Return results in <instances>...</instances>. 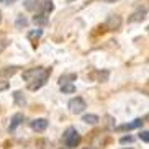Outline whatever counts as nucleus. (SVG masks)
Wrapping results in <instances>:
<instances>
[{"label":"nucleus","mask_w":149,"mask_h":149,"mask_svg":"<svg viewBox=\"0 0 149 149\" xmlns=\"http://www.w3.org/2000/svg\"><path fill=\"white\" fill-rule=\"evenodd\" d=\"M0 2H2L3 5H12V3H15L17 0H0Z\"/></svg>","instance_id":"22"},{"label":"nucleus","mask_w":149,"mask_h":149,"mask_svg":"<svg viewBox=\"0 0 149 149\" xmlns=\"http://www.w3.org/2000/svg\"><path fill=\"white\" fill-rule=\"evenodd\" d=\"M17 26H18V28L26 26V18H25V17H18V18H17Z\"/></svg>","instance_id":"16"},{"label":"nucleus","mask_w":149,"mask_h":149,"mask_svg":"<svg viewBox=\"0 0 149 149\" xmlns=\"http://www.w3.org/2000/svg\"><path fill=\"white\" fill-rule=\"evenodd\" d=\"M31 128L35 130V131H44L46 128H48V120H44V118H38V120H33L31 121Z\"/></svg>","instance_id":"7"},{"label":"nucleus","mask_w":149,"mask_h":149,"mask_svg":"<svg viewBox=\"0 0 149 149\" xmlns=\"http://www.w3.org/2000/svg\"><path fill=\"white\" fill-rule=\"evenodd\" d=\"M75 79H77V75H75V74H67V75H62L61 79H59V84H61V85H62V84H69L70 80L74 82Z\"/></svg>","instance_id":"12"},{"label":"nucleus","mask_w":149,"mask_h":149,"mask_svg":"<svg viewBox=\"0 0 149 149\" xmlns=\"http://www.w3.org/2000/svg\"><path fill=\"white\" fill-rule=\"evenodd\" d=\"M67 2H72V0H67Z\"/></svg>","instance_id":"25"},{"label":"nucleus","mask_w":149,"mask_h":149,"mask_svg":"<svg viewBox=\"0 0 149 149\" xmlns=\"http://www.w3.org/2000/svg\"><path fill=\"white\" fill-rule=\"evenodd\" d=\"M33 23L38 25V26H44V25H48V23H49L48 13H36L35 17H33Z\"/></svg>","instance_id":"8"},{"label":"nucleus","mask_w":149,"mask_h":149,"mask_svg":"<svg viewBox=\"0 0 149 149\" xmlns=\"http://www.w3.org/2000/svg\"><path fill=\"white\" fill-rule=\"evenodd\" d=\"M139 139L144 141V143H149V131H141L139 133Z\"/></svg>","instance_id":"17"},{"label":"nucleus","mask_w":149,"mask_h":149,"mask_svg":"<svg viewBox=\"0 0 149 149\" xmlns=\"http://www.w3.org/2000/svg\"><path fill=\"white\" fill-rule=\"evenodd\" d=\"M35 7L40 13H48V15L54 10L53 0H35Z\"/></svg>","instance_id":"4"},{"label":"nucleus","mask_w":149,"mask_h":149,"mask_svg":"<svg viewBox=\"0 0 149 149\" xmlns=\"http://www.w3.org/2000/svg\"><path fill=\"white\" fill-rule=\"evenodd\" d=\"M146 12H148L146 8H143V10H138V12H134V13L131 15V18H130V22H141V20H144V17H146Z\"/></svg>","instance_id":"10"},{"label":"nucleus","mask_w":149,"mask_h":149,"mask_svg":"<svg viewBox=\"0 0 149 149\" xmlns=\"http://www.w3.org/2000/svg\"><path fill=\"white\" fill-rule=\"evenodd\" d=\"M120 25H121V18L118 17V15H113V17L108 18V22H107V26L110 28V30H118Z\"/></svg>","instance_id":"9"},{"label":"nucleus","mask_w":149,"mask_h":149,"mask_svg":"<svg viewBox=\"0 0 149 149\" xmlns=\"http://www.w3.org/2000/svg\"><path fill=\"white\" fill-rule=\"evenodd\" d=\"M139 126H143V120L141 118H136V120H133V121H130V123H125V125H121V126H118V130L120 131H125V130H136V128H139Z\"/></svg>","instance_id":"6"},{"label":"nucleus","mask_w":149,"mask_h":149,"mask_svg":"<svg viewBox=\"0 0 149 149\" xmlns=\"http://www.w3.org/2000/svg\"><path fill=\"white\" fill-rule=\"evenodd\" d=\"M41 35H43V31L41 30H33V31L28 33V40H38Z\"/></svg>","instance_id":"15"},{"label":"nucleus","mask_w":149,"mask_h":149,"mask_svg":"<svg viewBox=\"0 0 149 149\" xmlns=\"http://www.w3.org/2000/svg\"><path fill=\"white\" fill-rule=\"evenodd\" d=\"M17 69H18V67H10V70H3V74H7V75H13Z\"/></svg>","instance_id":"21"},{"label":"nucleus","mask_w":149,"mask_h":149,"mask_svg":"<svg viewBox=\"0 0 149 149\" xmlns=\"http://www.w3.org/2000/svg\"><path fill=\"white\" fill-rule=\"evenodd\" d=\"M105 2H108V3H115V2H118V0H105Z\"/></svg>","instance_id":"23"},{"label":"nucleus","mask_w":149,"mask_h":149,"mask_svg":"<svg viewBox=\"0 0 149 149\" xmlns=\"http://www.w3.org/2000/svg\"><path fill=\"white\" fill-rule=\"evenodd\" d=\"M51 75V69L46 67H33L23 72V80L26 82V87L30 90H38L46 84V80Z\"/></svg>","instance_id":"1"},{"label":"nucleus","mask_w":149,"mask_h":149,"mask_svg":"<svg viewBox=\"0 0 149 149\" xmlns=\"http://www.w3.org/2000/svg\"><path fill=\"white\" fill-rule=\"evenodd\" d=\"M85 108H87V103H85V100H84V98H80V97H75V98H72V100L69 102L70 113L79 115V113H82Z\"/></svg>","instance_id":"3"},{"label":"nucleus","mask_w":149,"mask_h":149,"mask_svg":"<svg viewBox=\"0 0 149 149\" xmlns=\"http://www.w3.org/2000/svg\"><path fill=\"white\" fill-rule=\"evenodd\" d=\"M0 20H2V13H0Z\"/></svg>","instance_id":"24"},{"label":"nucleus","mask_w":149,"mask_h":149,"mask_svg":"<svg viewBox=\"0 0 149 149\" xmlns=\"http://www.w3.org/2000/svg\"><path fill=\"white\" fill-rule=\"evenodd\" d=\"M13 98H15V102H17V105H20V107H23L26 103V100H25V97L22 95V92H15Z\"/></svg>","instance_id":"14"},{"label":"nucleus","mask_w":149,"mask_h":149,"mask_svg":"<svg viewBox=\"0 0 149 149\" xmlns=\"http://www.w3.org/2000/svg\"><path fill=\"white\" fill-rule=\"evenodd\" d=\"M61 90L64 93H74L75 92V85H74V84H62Z\"/></svg>","instance_id":"13"},{"label":"nucleus","mask_w":149,"mask_h":149,"mask_svg":"<svg viewBox=\"0 0 149 149\" xmlns=\"http://www.w3.org/2000/svg\"><path fill=\"white\" fill-rule=\"evenodd\" d=\"M8 87H10V84H8V82H5V80H0V92L7 90Z\"/></svg>","instance_id":"19"},{"label":"nucleus","mask_w":149,"mask_h":149,"mask_svg":"<svg viewBox=\"0 0 149 149\" xmlns=\"http://www.w3.org/2000/svg\"><path fill=\"white\" fill-rule=\"evenodd\" d=\"M62 141H64V144L67 148H77L80 144V134L75 131V128L69 126L64 131V136H62Z\"/></svg>","instance_id":"2"},{"label":"nucleus","mask_w":149,"mask_h":149,"mask_svg":"<svg viewBox=\"0 0 149 149\" xmlns=\"http://www.w3.org/2000/svg\"><path fill=\"white\" fill-rule=\"evenodd\" d=\"M133 141H134V138H133V136H125V138H121V139H120V143H121V144H126V143H133Z\"/></svg>","instance_id":"18"},{"label":"nucleus","mask_w":149,"mask_h":149,"mask_svg":"<svg viewBox=\"0 0 149 149\" xmlns=\"http://www.w3.org/2000/svg\"><path fill=\"white\" fill-rule=\"evenodd\" d=\"M82 121L84 123H88V125H97V123L100 121V118H98L97 115H84Z\"/></svg>","instance_id":"11"},{"label":"nucleus","mask_w":149,"mask_h":149,"mask_svg":"<svg viewBox=\"0 0 149 149\" xmlns=\"http://www.w3.org/2000/svg\"><path fill=\"white\" fill-rule=\"evenodd\" d=\"M7 46H8V41H0V53H3Z\"/></svg>","instance_id":"20"},{"label":"nucleus","mask_w":149,"mask_h":149,"mask_svg":"<svg viewBox=\"0 0 149 149\" xmlns=\"http://www.w3.org/2000/svg\"><path fill=\"white\" fill-rule=\"evenodd\" d=\"M23 120H25L23 113H15L13 116H12V120H10V126H8V130H10V131H15V130H17V128L23 123Z\"/></svg>","instance_id":"5"}]
</instances>
